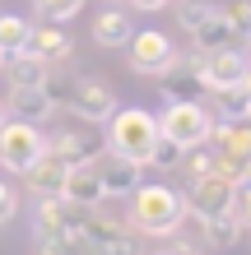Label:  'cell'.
Here are the masks:
<instances>
[{
    "mask_svg": "<svg viewBox=\"0 0 251 255\" xmlns=\"http://www.w3.org/2000/svg\"><path fill=\"white\" fill-rule=\"evenodd\" d=\"M126 5H135V9H144V14H154V9H163L168 0H126Z\"/></svg>",
    "mask_w": 251,
    "mask_h": 255,
    "instance_id": "1f68e13d",
    "label": "cell"
},
{
    "mask_svg": "<svg viewBox=\"0 0 251 255\" xmlns=\"http://www.w3.org/2000/svg\"><path fill=\"white\" fill-rule=\"evenodd\" d=\"M42 153H47V134L37 126H28V121L5 116V126H0V167L5 172H28Z\"/></svg>",
    "mask_w": 251,
    "mask_h": 255,
    "instance_id": "277c9868",
    "label": "cell"
},
{
    "mask_svg": "<svg viewBox=\"0 0 251 255\" xmlns=\"http://www.w3.org/2000/svg\"><path fill=\"white\" fill-rule=\"evenodd\" d=\"M47 148L65 167H84V162H98L107 153V139H93V134H75V130H61L56 139H47Z\"/></svg>",
    "mask_w": 251,
    "mask_h": 255,
    "instance_id": "8fae6325",
    "label": "cell"
},
{
    "mask_svg": "<svg viewBox=\"0 0 251 255\" xmlns=\"http://www.w3.org/2000/svg\"><path fill=\"white\" fill-rule=\"evenodd\" d=\"M14 209H19V200H14V190L0 181V223H9V218H14Z\"/></svg>",
    "mask_w": 251,
    "mask_h": 255,
    "instance_id": "4dcf8cb0",
    "label": "cell"
},
{
    "mask_svg": "<svg viewBox=\"0 0 251 255\" xmlns=\"http://www.w3.org/2000/svg\"><path fill=\"white\" fill-rule=\"evenodd\" d=\"M28 33H33V23L19 19V14H0V56L28 47Z\"/></svg>",
    "mask_w": 251,
    "mask_h": 255,
    "instance_id": "7402d4cb",
    "label": "cell"
},
{
    "mask_svg": "<svg viewBox=\"0 0 251 255\" xmlns=\"http://www.w3.org/2000/svg\"><path fill=\"white\" fill-rule=\"evenodd\" d=\"M37 255H65L61 246H47V242H37Z\"/></svg>",
    "mask_w": 251,
    "mask_h": 255,
    "instance_id": "836d02e7",
    "label": "cell"
},
{
    "mask_svg": "<svg viewBox=\"0 0 251 255\" xmlns=\"http://www.w3.org/2000/svg\"><path fill=\"white\" fill-rule=\"evenodd\" d=\"M42 93H47L56 107H70V93H75V74H65V70H47V79H42Z\"/></svg>",
    "mask_w": 251,
    "mask_h": 255,
    "instance_id": "4316f807",
    "label": "cell"
},
{
    "mask_svg": "<svg viewBox=\"0 0 251 255\" xmlns=\"http://www.w3.org/2000/svg\"><path fill=\"white\" fill-rule=\"evenodd\" d=\"M191 47H196V51H219V47H242V42L233 37V28H228V19H224V9L214 5L196 28H191Z\"/></svg>",
    "mask_w": 251,
    "mask_h": 255,
    "instance_id": "e0dca14e",
    "label": "cell"
},
{
    "mask_svg": "<svg viewBox=\"0 0 251 255\" xmlns=\"http://www.w3.org/2000/svg\"><path fill=\"white\" fill-rule=\"evenodd\" d=\"M182 172H186V181H200V176H210V172H214V148H205V144L186 148V153H182Z\"/></svg>",
    "mask_w": 251,
    "mask_h": 255,
    "instance_id": "484cf974",
    "label": "cell"
},
{
    "mask_svg": "<svg viewBox=\"0 0 251 255\" xmlns=\"http://www.w3.org/2000/svg\"><path fill=\"white\" fill-rule=\"evenodd\" d=\"M205 228V246H233L242 237V223L238 214H224V218H210V223H200Z\"/></svg>",
    "mask_w": 251,
    "mask_h": 255,
    "instance_id": "603a6c76",
    "label": "cell"
},
{
    "mask_svg": "<svg viewBox=\"0 0 251 255\" xmlns=\"http://www.w3.org/2000/svg\"><path fill=\"white\" fill-rule=\"evenodd\" d=\"M56 112V102L42 93V88H9V116L14 121H28V126H47Z\"/></svg>",
    "mask_w": 251,
    "mask_h": 255,
    "instance_id": "2e32d148",
    "label": "cell"
},
{
    "mask_svg": "<svg viewBox=\"0 0 251 255\" xmlns=\"http://www.w3.org/2000/svg\"><path fill=\"white\" fill-rule=\"evenodd\" d=\"M116 107H121V98H116V88H112L107 79H75V93H70V112H75L79 121L102 126Z\"/></svg>",
    "mask_w": 251,
    "mask_h": 255,
    "instance_id": "ba28073f",
    "label": "cell"
},
{
    "mask_svg": "<svg viewBox=\"0 0 251 255\" xmlns=\"http://www.w3.org/2000/svg\"><path fill=\"white\" fill-rule=\"evenodd\" d=\"M163 255H196V251H186V246H168Z\"/></svg>",
    "mask_w": 251,
    "mask_h": 255,
    "instance_id": "d590c367",
    "label": "cell"
},
{
    "mask_svg": "<svg viewBox=\"0 0 251 255\" xmlns=\"http://www.w3.org/2000/svg\"><path fill=\"white\" fill-rule=\"evenodd\" d=\"M200 56H205V51L177 56V65L158 74V79H163V98H168V102H191V98H200V93H205V79H200Z\"/></svg>",
    "mask_w": 251,
    "mask_h": 255,
    "instance_id": "30bf717a",
    "label": "cell"
},
{
    "mask_svg": "<svg viewBox=\"0 0 251 255\" xmlns=\"http://www.w3.org/2000/svg\"><path fill=\"white\" fill-rule=\"evenodd\" d=\"M238 88H242V93H247V102H251V65H247V74H242V84H238Z\"/></svg>",
    "mask_w": 251,
    "mask_h": 255,
    "instance_id": "e575fe53",
    "label": "cell"
},
{
    "mask_svg": "<svg viewBox=\"0 0 251 255\" xmlns=\"http://www.w3.org/2000/svg\"><path fill=\"white\" fill-rule=\"evenodd\" d=\"M210 9H214L210 0H182V5H177V23H182V33H191V28H196Z\"/></svg>",
    "mask_w": 251,
    "mask_h": 255,
    "instance_id": "f1b7e54d",
    "label": "cell"
},
{
    "mask_svg": "<svg viewBox=\"0 0 251 255\" xmlns=\"http://www.w3.org/2000/svg\"><path fill=\"white\" fill-rule=\"evenodd\" d=\"M158 139V116H149L144 107H116L107 116V153L130 158V162H149V148Z\"/></svg>",
    "mask_w": 251,
    "mask_h": 255,
    "instance_id": "7a4b0ae2",
    "label": "cell"
},
{
    "mask_svg": "<svg viewBox=\"0 0 251 255\" xmlns=\"http://www.w3.org/2000/svg\"><path fill=\"white\" fill-rule=\"evenodd\" d=\"M210 144H214V153L247 162L251 158V126L247 121H214L210 126Z\"/></svg>",
    "mask_w": 251,
    "mask_h": 255,
    "instance_id": "9a60e30c",
    "label": "cell"
},
{
    "mask_svg": "<svg viewBox=\"0 0 251 255\" xmlns=\"http://www.w3.org/2000/svg\"><path fill=\"white\" fill-rule=\"evenodd\" d=\"M130 33H135V28H130V14L116 9V5H107L93 19V42H98V47H126Z\"/></svg>",
    "mask_w": 251,
    "mask_h": 255,
    "instance_id": "ffe728a7",
    "label": "cell"
},
{
    "mask_svg": "<svg viewBox=\"0 0 251 255\" xmlns=\"http://www.w3.org/2000/svg\"><path fill=\"white\" fill-rule=\"evenodd\" d=\"M214 112H219V121H251V102H247V93L238 84L214 93Z\"/></svg>",
    "mask_w": 251,
    "mask_h": 255,
    "instance_id": "44dd1931",
    "label": "cell"
},
{
    "mask_svg": "<svg viewBox=\"0 0 251 255\" xmlns=\"http://www.w3.org/2000/svg\"><path fill=\"white\" fill-rule=\"evenodd\" d=\"M84 214L88 209L70 204V200H37V218H33V237L47 246H61L65 255H79L84 251Z\"/></svg>",
    "mask_w": 251,
    "mask_h": 255,
    "instance_id": "3957f363",
    "label": "cell"
},
{
    "mask_svg": "<svg viewBox=\"0 0 251 255\" xmlns=\"http://www.w3.org/2000/svg\"><path fill=\"white\" fill-rule=\"evenodd\" d=\"M5 79H9V88H42V79H47V61L33 51V47H19V51H9L5 56Z\"/></svg>",
    "mask_w": 251,
    "mask_h": 255,
    "instance_id": "5bb4252c",
    "label": "cell"
},
{
    "mask_svg": "<svg viewBox=\"0 0 251 255\" xmlns=\"http://www.w3.org/2000/svg\"><path fill=\"white\" fill-rule=\"evenodd\" d=\"M140 162H130V158H116L112 153V162L107 167H98V176H102V195H107V200H121V195H130L140 186Z\"/></svg>",
    "mask_w": 251,
    "mask_h": 255,
    "instance_id": "ac0fdd59",
    "label": "cell"
},
{
    "mask_svg": "<svg viewBox=\"0 0 251 255\" xmlns=\"http://www.w3.org/2000/svg\"><path fill=\"white\" fill-rule=\"evenodd\" d=\"M130 70L135 74H163V70H172L177 65V51L172 47V37L168 33H154V28H144V33H130Z\"/></svg>",
    "mask_w": 251,
    "mask_h": 255,
    "instance_id": "52a82bcc",
    "label": "cell"
},
{
    "mask_svg": "<svg viewBox=\"0 0 251 255\" xmlns=\"http://www.w3.org/2000/svg\"><path fill=\"white\" fill-rule=\"evenodd\" d=\"M238 186H251V158L242 162V176H238Z\"/></svg>",
    "mask_w": 251,
    "mask_h": 255,
    "instance_id": "d6a6232c",
    "label": "cell"
},
{
    "mask_svg": "<svg viewBox=\"0 0 251 255\" xmlns=\"http://www.w3.org/2000/svg\"><path fill=\"white\" fill-rule=\"evenodd\" d=\"M28 47H33L47 65H61V61H70V51H75V47H70V37L56 23H37L33 33H28Z\"/></svg>",
    "mask_w": 251,
    "mask_h": 255,
    "instance_id": "d6986e66",
    "label": "cell"
},
{
    "mask_svg": "<svg viewBox=\"0 0 251 255\" xmlns=\"http://www.w3.org/2000/svg\"><path fill=\"white\" fill-rule=\"evenodd\" d=\"M65 172H70V167H65V162L47 148V153H42L33 167L23 172V181H28V190H33L37 200H56V195L65 190Z\"/></svg>",
    "mask_w": 251,
    "mask_h": 255,
    "instance_id": "4fadbf2b",
    "label": "cell"
},
{
    "mask_svg": "<svg viewBox=\"0 0 251 255\" xmlns=\"http://www.w3.org/2000/svg\"><path fill=\"white\" fill-rule=\"evenodd\" d=\"M233 214H238L242 232H251V186H238V200H233Z\"/></svg>",
    "mask_w": 251,
    "mask_h": 255,
    "instance_id": "f546056e",
    "label": "cell"
},
{
    "mask_svg": "<svg viewBox=\"0 0 251 255\" xmlns=\"http://www.w3.org/2000/svg\"><path fill=\"white\" fill-rule=\"evenodd\" d=\"M182 153H186V148L177 144V139L158 134V139H154V148H149V162H144V167H163V172H177V167H182Z\"/></svg>",
    "mask_w": 251,
    "mask_h": 255,
    "instance_id": "d4e9b609",
    "label": "cell"
},
{
    "mask_svg": "<svg viewBox=\"0 0 251 255\" xmlns=\"http://www.w3.org/2000/svg\"><path fill=\"white\" fill-rule=\"evenodd\" d=\"M0 65H5V56H0Z\"/></svg>",
    "mask_w": 251,
    "mask_h": 255,
    "instance_id": "74e56055",
    "label": "cell"
},
{
    "mask_svg": "<svg viewBox=\"0 0 251 255\" xmlns=\"http://www.w3.org/2000/svg\"><path fill=\"white\" fill-rule=\"evenodd\" d=\"M233 200H238V181H228V176H200V181H191V195H186V214H196L200 223L210 218H224L233 214Z\"/></svg>",
    "mask_w": 251,
    "mask_h": 255,
    "instance_id": "8992f818",
    "label": "cell"
},
{
    "mask_svg": "<svg viewBox=\"0 0 251 255\" xmlns=\"http://www.w3.org/2000/svg\"><path fill=\"white\" fill-rule=\"evenodd\" d=\"M210 126H214V116L205 112L196 98H191V102H168V112L158 116V134H168V139H177L182 148L210 144Z\"/></svg>",
    "mask_w": 251,
    "mask_h": 255,
    "instance_id": "5b68a950",
    "label": "cell"
},
{
    "mask_svg": "<svg viewBox=\"0 0 251 255\" xmlns=\"http://www.w3.org/2000/svg\"><path fill=\"white\" fill-rule=\"evenodd\" d=\"M247 47H219V51H205L200 56V79H205V93H219L228 84H242L247 74Z\"/></svg>",
    "mask_w": 251,
    "mask_h": 255,
    "instance_id": "9c48e42d",
    "label": "cell"
},
{
    "mask_svg": "<svg viewBox=\"0 0 251 255\" xmlns=\"http://www.w3.org/2000/svg\"><path fill=\"white\" fill-rule=\"evenodd\" d=\"M33 9L47 23H65V19H75V14L84 9V0H33Z\"/></svg>",
    "mask_w": 251,
    "mask_h": 255,
    "instance_id": "83f0119b",
    "label": "cell"
},
{
    "mask_svg": "<svg viewBox=\"0 0 251 255\" xmlns=\"http://www.w3.org/2000/svg\"><path fill=\"white\" fill-rule=\"evenodd\" d=\"M219 9H224L233 37H238L242 47H251V0H228V5H219Z\"/></svg>",
    "mask_w": 251,
    "mask_h": 255,
    "instance_id": "cb8c5ba5",
    "label": "cell"
},
{
    "mask_svg": "<svg viewBox=\"0 0 251 255\" xmlns=\"http://www.w3.org/2000/svg\"><path fill=\"white\" fill-rule=\"evenodd\" d=\"M107 5H116V0H107Z\"/></svg>",
    "mask_w": 251,
    "mask_h": 255,
    "instance_id": "f35d334b",
    "label": "cell"
},
{
    "mask_svg": "<svg viewBox=\"0 0 251 255\" xmlns=\"http://www.w3.org/2000/svg\"><path fill=\"white\" fill-rule=\"evenodd\" d=\"M61 200L79 204V209H98L107 195H102V176H98V162H84V167H70L65 172V190Z\"/></svg>",
    "mask_w": 251,
    "mask_h": 255,
    "instance_id": "7c38bea8",
    "label": "cell"
},
{
    "mask_svg": "<svg viewBox=\"0 0 251 255\" xmlns=\"http://www.w3.org/2000/svg\"><path fill=\"white\" fill-rule=\"evenodd\" d=\"M186 218V200L172 186H135L130 190V223L144 237H172Z\"/></svg>",
    "mask_w": 251,
    "mask_h": 255,
    "instance_id": "6da1fadb",
    "label": "cell"
},
{
    "mask_svg": "<svg viewBox=\"0 0 251 255\" xmlns=\"http://www.w3.org/2000/svg\"><path fill=\"white\" fill-rule=\"evenodd\" d=\"M5 116H9V112H5V107H0V126H5Z\"/></svg>",
    "mask_w": 251,
    "mask_h": 255,
    "instance_id": "8d00e7d4",
    "label": "cell"
}]
</instances>
